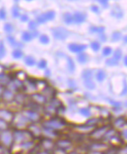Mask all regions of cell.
<instances>
[{
  "label": "cell",
  "instance_id": "obj_18",
  "mask_svg": "<svg viewBox=\"0 0 127 154\" xmlns=\"http://www.w3.org/2000/svg\"><path fill=\"white\" fill-rule=\"evenodd\" d=\"M63 20L66 24H71L73 22V16L69 13H65L63 16Z\"/></svg>",
  "mask_w": 127,
  "mask_h": 154
},
{
  "label": "cell",
  "instance_id": "obj_7",
  "mask_svg": "<svg viewBox=\"0 0 127 154\" xmlns=\"http://www.w3.org/2000/svg\"><path fill=\"white\" fill-rule=\"evenodd\" d=\"M87 46L85 44H77L71 43L69 44L68 48L70 51L73 53H80L87 48Z\"/></svg>",
  "mask_w": 127,
  "mask_h": 154
},
{
  "label": "cell",
  "instance_id": "obj_49",
  "mask_svg": "<svg viewBox=\"0 0 127 154\" xmlns=\"http://www.w3.org/2000/svg\"><path fill=\"white\" fill-rule=\"evenodd\" d=\"M50 74V72L49 71V70H47L46 72H45V75H46V76H49V75Z\"/></svg>",
  "mask_w": 127,
  "mask_h": 154
},
{
  "label": "cell",
  "instance_id": "obj_46",
  "mask_svg": "<svg viewBox=\"0 0 127 154\" xmlns=\"http://www.w3.org/2000/svg\"><path fill=\"white\" fill-rule=\"evenodd\" d=\"M91 10L93 12L95 13H98L99 11V10L97 6H95V5H93L91 7Z\"/></svg>",
  "mask_w": 127,
  "mask_h": 154
},
{
  "label": "cell",
  "instance_id": "obj_30",
  "mask_svg": "<svg viewBox=\"0 0 127 154\" xmlns=\"http://www.w3.org/2000/svg\"><path fill=\"white\" fill-rule=\"evenodd\" d=\"M122 34L120 32H116L112 35V40L114 42H118L121 38Z\"/></svg>",
  "mask_w": 127,
  "mask_h": 154
},
{
  "label": "cell",
  "instance_id": "obj_51",
  "mask_svg": "<svg viewBox=\"0 0 127 154\" xmlns=\"http://www.w3.org/2000/svg\"><path fill=\"white\" fill-rule=\"evenodd\" d=\"M38 154H49L48 153H46V152H41V153H39Z\"/></svg>",
  "mask_w": 127,
  "mask_h": 154
},
{
  "label": "cell",
  "instance_id": "obj_3",
  "mask_svg": "<svg viewBox=\"0 0 127 154\" xmlns=\"http://www.w3.org/2000/svg\"><path fill=\"white\" fill-rule=\"evenodd\" d=\"M51 30L55 38L59 40H65L69 35V32L64 27H54Z\"/></svg>",
  "mask_w": 127,
  "mask_h": 154
},
{
  "label": "cell",
  "instance_id": "obj_12",
  "mask_svg": "<svg viewBox=\"0 0 127 154\" xmlns=\"http://www.w3.org/2000/svg\"><path fill=\"white\" fill-rule=\"evenodd\" d=\"M30 134H32V136H37L40 135L41 133V131L40 129L36 126L33 125H30L29 126V130H28Z\"/></svg>",
  "mask_w": 127,
  "mask_h": 154
},
{
  "label": "cell",
  "instance_id": "obj_35",
  "mask_svg": "<svg viewBox=\"0 0 127 154\" xmlns=\"http://www.w3.org/2000/svg\"><path fill=\"white\" fill-rule=\"evenodd\" d=\"M125 124V120L123 118H119L117 119L116 121L115 122V125L116 127H123L124 124Z\"/></svg>",
  "mask_w": 127,
  "mask_h": 154
},
{
  "label": "cell",
  "instance_id": "obj_27",
  "mask_svg": "<svg viewBox=\"0 0 127 154\" xmlns=\"http://www.w3.org/2000/svg\"><path fill=\"white\" fill-rule=\"evenodd\" d=\"M6 54V50L3 42H0V59L4 58Z\"/></svg>",
  "mask_w": 127,
  "mask_h": 154
},
{
  "label": "cell",
  "instance_id": "obj_10",
  "mask_svg": "<svg viewBox=\"0 0 127 154\" xmlns=\"http://www.w3.org/2000/svg\"><path fill=\"white\" fill-rule=\"evenodd\" d=\"M86 15L84 13L80 11H77L74 13L73 17V21H74L76 23L79 24L84 22L86 20Z\"/></svg>",
  "mask_w": 127,
  "mask_h": 154
},
{
  "label": "cell",
  "instance_id": "obj_2",
  "mask_svg": "<svg viewBox=\"0 0 127 154\" xmlns=\"http://www.w3.org/2000/svg\"><path fill=\"white\" fill-rule=\"evenodd\" d=\"M15 114L13 111L6 108L0 109V119L12 126Z\"/></svg>",
  "mask_w": 127,
  "mask_h": 154
},
{
  "label": "cell",
  "instance_id": "obj_14",
  "mask_svg": "<svg viewBox=\"0 0 127 154\" xmlns=\"http://www.w3.org/2000/svg\"><path fill=\"white\" fill-rule=\"evenodd\" d=\"M8 42H9L11 45L13 47H21L23 46V44L22 43L16 42V39L14 37L12 36H9L7 37Z\"/></svg>",
  "mask_w": 127,
  "mask_h": 154
},
{
  "label": "cell",
  "instance_id": "obj_29",
  "mask_svg": "<svg viewBox=\"0 0 127 154\" xmlns=\"http://www.w3.org/2000/svg\"><path fill=\"white\" fill-rule=\"evenodd\" d=\"M122 56V52L121 50L120 49H117L114 53V54H113L114 58H114L115 60L119 61L121 59Z\"/></svg>",
  "mask_w": 127,
  "mask_h": 154
},
{
  "label": "cell",
  "instance_id": "obj_33",
  "mask_svg": "<svg viewBox=\"0 0 127 154\" xmlns=\"http://www.w3.org/2000/svg\"><path fill=\"white\" fill-rule=\"evenodd\" d=\"M4 29L5 32H7L8 33H10L13 32L14 30V27L12 24L7 23L5 24L4 26Z\"/></svg>",
  "mask_w": 127,
  "mask_h": 154
},
{
  "label": "cell",
  "instance_id": "obj_13",
  "mask_svg": "<svg viewBox=\"0 0 127 154\" xmlns=\"http://www.w3.org/2000/svg\"><path fill=\"white\" fill-rule=\"evenodd\" d=\"M77 60L80 64H85L89 60V56L85 53H80L77 56Z\"/></svg>",
  "mask_w": 127,
  "mask_h": 154
},
{
  "label": "cell",
  "instance_id": "obj_44",
  "mask_svg": "<svg viewBox=\"0 0 127 154\" xmlns=\"http://www.w3.org/2000/svg\"><path fill=\"white\" fill-rule=\"evenodd\" d=\"M110 103L112 105L114 106L115 107H120L121 106V103H119V102L111 100V101H110Z\"/></svg>",
  "mask_w": 127,
  "mask_h": 154
},
{
  "label": "cell",
  "instance_id": "obj_21",
  "mask_svg": "<svg viewBox=\"0 0 127 154\" xmlns=\"http://www.w3.org/2000/svg\"><path fill=\"white\" fill-rule=\"evenodd\" d=\"M106 74L103 70H99L96 74V79L98 81L100 82L104 81L106 78Z\"/></svg>",
  "mask_w": 127,
  "mask_h": 154
},
{
  "label": "cell",
  "instance_id": "obj_26",
  "mask_svg": "<svg viewBox=\"0 0 127 154\" xmlns=\"http://www.w3.org/2000/svg\"><path fill=\"white\" fill-rule=\"evenodd\" d=\"M43 147L46 150H50L52 149L53 147V144L52 142L50 140H44L42 144Z\"/></svg>",
  "mask_w": 127,
  "mask_h": 154
},
{
  "label": "cell",
  "instance_id": "obj_45",
  "mask_svg": "<svg viewBox=\"0 0 127 154\" xmlns=\"http://www.w3.org/2000/svg\"><path fill=\"white\" fill-rule=\"evenodd\" d=\"M29 20V17L27 15H26V14H23L20 17V20H22V22H27V20Z\"/></svg>",
  "mask_w": 127,
  "mask_h": 154
},
{
  "label": "cell",
  "instance_id": "obj_5",
  "mask_svg": "<svg viewBox=\"0 0 127 154\" xmlns=\"http://www.w3.org/2000/svg\"><path fill=\"white\" fill-rule=\"evenodd\" d=\"M14 95L13 91L7 88H5L0 97L2 101L6 103H10L14 101Z\"/></svg>",
  "mask_w": 127,
  "mask_h": 154
},
{
  "label": "cell",
  "instance_id": "obj_34",
  "mask_svg": "<svg viewBox=\"0 0 127 154\" xmlns=\"http://www.w3.org/2000/svg\"><path fill=\"white\" fill-rule=\"evenodd\" d=\"M90 46H91L92 49L95 52L98 51L100 48V44L98 42H93L90 44Z\"/></svg>",
  "mask_w": 127,
  "mask_h": 154
},
{
  "label": "cell",
  "instance_id": "obj_43",
  "mask_svg": "<svg viewBox=\"0 0 127 154\" xmlns=\"http://www.w3.org/2000/svg\"><path fill=\"white\" fill-rule=\"evenodd\" d=\"M98 2L103 6V7L107 8L108 7V2L107 1H99Z\"/></svg>",
  "mask_w": 127,
  "mask_h": 154
},
{
  "label": "cell",
  "instance_id": "obj_47",
  "mask_svg": "<svg viewBox=\"0 0 127 154\" xmlns=\"http://www.w3.org/2000/svg\"><path fill=\"white\" fill-rule=\"evenodd\" d=\"M69 85L71 88H74L76 86L74 81H73V80H69Z\"/></svg>",
  "mask_w": 127,
  "mask_h": 154
},
{
  "label": "cell",
  "instance_id": "obj_39",
  "mask_svg": "<svg viewBox=\"0 0 127 154\" xmlns=\"http://www.w3.org/2000/svg\"><path fill=\"white\" fill-rule=\"evenodd\" d=\"M47 66V62L45 60H41L38 63V67L41 69H43Z\"/></svg>",
  "mask_w": 127,
  "mask_h": 154
},
{
  "label": "cell",
  "instance_id": "obj_17",
  "mask_svg": "<svg viewBox=\"0 0 127 154\" xmlns=\"http://www.w3.org/2000/svg\"><path fill=\"white\" fill-rule=\"evenodd\" d=\"M11 125L4 120L0 119V132L4 131L5 130H8L11 128Z\"/></svg>",
  "mask_w": 127,
  "mask_h": 154
},
{
  "label": "cell",
  "instance_id": "obj_22",
  "mask_svg": "<svg viewBox=\"0 0 127 154\" xmlns=\"http://www.w3.org/2000/svg\"><path fill=\"white\" fill-rule=\"evenodd\" d=\"M33 38V36L32 33L29 32H25L22 34V39L26 42H30Z\"/></svg>",
  "mask_w": 127,
  "mask_h": 154
},
{
  "label": "cell",
  "instance_id": "obj_11",
  "mask_svg": "<svg viewBox=\"0 0 127 154\" xmlns=\"http://www.w3.org/2000/svg\"><path fill=\"white\" fill-rule=\"evenodd\" d=\"M57 145L61 150H65L70 148L71 147V144L69 141L61 140L57 143Z\"/></svg>",
  "mask_w": 127,
  "mask_h": 154
},
{
  "label": "cell",
  "instance_id": "obj_40",
  "mask_svg": "<svg viewBox=\"0 0 127 154\" xmlns=\"http://www.w3.org/2000/svg\"><path fill=\"white\" fill-rule=\"evenodd\" d=\"M37 27V24L35 21H30L29 23V28L30 30H34Z\"/></svg>",
  "mask_w": 127,
  "mask_h": 154
},
{
  "label": "cell",
  "instance_id": "obj_25",
  "mask_svg": "<svg viewBox=\"0 0 127 154\" xmlns=\"http://www.w3.org/2000/svg\"><path fill=\"white\" fill-rule=\"evenodd\" d=\"M105 30V27L103 26L96 27V26H92L90 27V32L92 33L98 32V33H102Z\"/></svg>",
  "mask_w": 127,
  "mask_h": 154
},
{
  "label": "cell",
  "instance_id": "obj_15",
  "mask_svg": "<svg viewBox=\"0 0 127 154\" xmlns=\"http://www.w3.org/2000/svg\"><path fill=\"white\" fill-rule=\"evenodd\" d=\"M95 133H93L92 134V136L94 137L95 138H100L102 136L104 135V134L106 133V128L105 127H102V128H100L98 130H96L95 131Z\"/></svg>",
  "mask_w": 127,
  "mask_h": 154
},
{
  "label": "cell",
  "instance_id": "obj_32",
  "mask_svg": "<svg viewBox=\"0 0 127 154\" xmlns=\"http://www.w3.org/2000/svg\"><path fill=\"white\" fill-rule=\"evenodd\" d=\"M13 57L15 59L21 58L23 56V52L20 50H16L12 53Z\"/></svg>",
  "mask_w": 127,
  "mask_h": 154
},
{
  "label": "cell",
  "instance_id": "obj_1",
  "mask_svg": "<svg viewBox=\"0 0 127 154\" xmlns=\"http://www.w3.org/2000/svg\"><path fill=\"white\" fill-rule=\"evenodd\" d=\"M14 143V133L12 129L1 132L0 134V145L10 152L12 151Z\"/></svg>",
  "mask_w": 127,
  "mask_h": 154
},
{
  "label": "cell",
  "instance_id": "obj_16",
  "mask_svg": "<svg viewBox=\"0 0 127 154\" xmlns=\"http://www.w3.org/2000/svg\"><path fill=\"white\" fill-rule=\"evenodd\" d=\"M43 92L47 96H53V97L56 94V90L48 86H47L43 89Z\"/></svg>",
  "mask_w": 127,
  "mask_h": 154
},
{
  "label": "cell",
  "instance_id": "obj_20",
  "mask_svg": "<svg viewBox=\"0 0 127 154\" xmlns=\"http://www.w3.org/2000/svg\"><path fill=\"white\" fill-rule=\"evenodd\" d=\"M83 84L85 87L89 90H93L95 88V83L90 79L84 80Z\"/></svg>",
  "mask_w": 127,
  "mask_h": 154
},
{
  "label": "cell",
  "instance_id": "obj_31",
  "mask_svg": "<svg viewBox=\"0 0 127 154\" xmlns=\"http://www.w3.org/2000/svg\"><path fill=\"white\" fill-rule=\"evenodd\" d=\"M39 40H40V42L43 44H48L50 42V39L49 38L48 36L45 34L40 36Z\"/></svg>",
  "mask_w": 127,
  "mask_h": 154
},
{
  "label": "cell",
  "instance_id": "obj_23",
  "mask_svg": "<svg viewBox=\"0 0 127 154\" xmlns=\"http://www.w3.org/2000/svg\"><path fill=\"white\" fill-rule=\"evenodd\" d=\"M92 76V71L90 70H85L82 73V77L84 80L90 79Z\"/></svg>",
  "mask_w": 127,
  "mask_h": 154
},
{
  "label": "cell",
  "instance_id": "obj_38",
  "mask_svg": "<svg viewBox=\"0 0 127 154\" xmlns=\"http://www.w3.org/2000/svg\"><path fill=\"white\" fill-rule=\"evenodd\" d=\"M12 14L14 17L17 18L20 16V11L17 6H14L12 9Z\"/></svg>",
  "mask_w": 127,
  "mask_h": 154
},
{
  "label": "cell",
  "instance_id": "obj_48",
  "mask_svg": "<svg viewBox=\"0 0 127 154\" xmlns=\"http://www.w3.org/2000/svg\"><path fill=\"white\" fill-rule=\"evenodd\" d=\"M100 39L102 42H105L106 40V37L105 35H104V34H103L100 36Z\"/></svg>",
  "mask_w": 127,
  "mask_h": 154
},
{
  "label": "cell",
  "instance_id": "obj_6",
  "mask_svg": "<svg viewBox=\"0 0 127 154\" xmlns=\"http://www.w3.org/2000/svg\"><path fill=\"white\" fill-rule=\"evenodd\" d=\"M46 128L49 129H60L63 127L64 123L60 120V119H55L50 121H47L45 123Z\"/></svg>",
  "mask_w": 127,
  "mask_h": 154
},
{
  "label": "cell",
  "instance_id": "obj_41",
  "mask_svg": "<svg viewBox=\"0 0 127 154\" xmlns=\"http://www.w3.org/2000/svg\"><path fill=\"white\" fill-rule=\"evenodd\" d=\"M112 14H114V16L115 17H118V18L122 17L123 16V14H122L121 11H120L119 9H118V10H117V9L114 10L113 11Z\"/></svg>",
  "mask_w": 127,
  "mask_h": 154
},
{
  "label": "cell",
  "instance_id": "obj_28",
  "mask_svg": "<svg viewBox=\"0 0 127 154\" xmlns=\"http://www.w3.org/2000/svg\"><path fill=\"white\" fill-rule=\"evenodd\" d=\"M119 62L114 58L108 59L106 61V64L109 66H116L118 64Z\"/></svg>",
  "mask_w": 127,
  "mask_h": 154
},
{
  "label": "cell",
  "instance_id": "obj_8",
  "mask_svg": "<svg viewBox=\"0 0 127 154\" xmlns=\"http://www.w3.org/2000/svg\"><path fill=\"white\" fill-rule=\"evenodd\" d=\"M22 113L29 121H37L40 117L36 112L32 110H26Z\"/></svg>",
  "mask_w": 127,
  "mask_h": 154
},
{
  "label": "cell",
  "instance_id": "obj_52",
  "mask_svg": "<svg viewBox=\"0 0 127 154\" xmlns=\"http://www.w3.org/2000/svg\"><path fill=\"white\" fill-rule=\"evenodd\" d=\"M0 134H1V132H0Z\"/></svg>",
  "mask_w": 127,
  "mask_h": 154
},
{
  "label": "cell",
  "instance_id": "obj_9",
  "mask_svg": "<svg viewBox=\"0 0 127 154\" xmlns=\"http://www.w3.org/2000/svg\"><path fill=\"white\" fill-rule=\"evenodd\" d=\"M31 99L32 101L38 105L44 104L46 101V97L44 95L39 94H32L31 96Z\"/></svg>",
  "mask_w": 127,
  "mask_h": 154
},
{
  "label": "cell",
  "instance_id": "obj_24",
  "mask_svg": "<svg viewBox=\"0 0 127 154\" xmlns=\"http://www.w3.org/2000/svg\"><path fill=\"white\" fill-rule=\"evenodd\" d=\"M68 68L71 72H73L75 70V65L73 59L70 57H68Z\"/></svg>",
  "mask_w": 127,
  "mask_h": 154
},
{
  "label": "cell",
  "instance_id": "obj_4",
  "mask_svg": "<svg viewBox=\"0 0 127 154\" xmlns=\"http://www.w3.org/2000/svg\"><path fill=\"white\" fill-rule=\"evenodd\" d=\"M55 12L53 11H49L46 13H43L37 17V22L40 23H43L47 21L52 20L55 17Z\"/></svg>",
  "mask_w": 127,
  "mask_h": 154
},
{
  "label": "cell",
  "instance_id": "obj_36",
  "mask_svg": "<svg viewBox=\"0 0 127 154\" xmlns=\"http://www.w3.org/2000/svg\"><path fill=\"white\" fill-rule=\"evenodd\" d=\"M112 51V50L111 47H105L103 48V50H102V54L104 56H108L111 54Z\"/></svg>",
  "mask_w": 127,
  "mask_h": 154
},
{
  "label": "cell",
  "instance_id": "obj_42",
  "mask_svg": "<svg viewBox=\"0 0 127 154\" xmlns=\"http://www.w3.org/2000/svg\"><path fill=\"white\" fill-rule=\"evenodd\" d=\"M6 12L4 9H0V19L5 20L6 18Z\"/></svg>",
  "mask_w": 127,
  "mask_h": 154
},
{
  "label": "cell",
  "instance_id": "obj_37",
  "mask_svg": "<svg viewBox=\"0 0 127 154\" xmlns=\"http://www.w3.org/2000/svg\"><path fill=\"white\" fill-rule=\"evenodd\" d=\"M80 112L83 116H86V117H89L90 116V112L89 109L86 108H83L80 109Z\"/></svg>",
  "mask_w": 127,
  "mask_h": 154
},
{
  "label": "cell",
  "instance_id": "obj_50",
  "mask_svg": "<svg viewBox=\"0 0 127 154\" xmlns=\"http://www.w3.org/2000/svg\"><path fill=\"white\" fill-rule=\"evenodd\" d=\"M124 63L125 64V65H127V57H125L124 59Z\"/></svg>",
  "mask_w": 127,
  "mask_h": 154
},
{
  "label": "cell",
  "instance_id": "obj_19",
  "mask_svg": "<svg viewBox=\"0 0 127 154\" xmlns=\"http://www.w3.org/2000/svg\"><path fill=\"white\" fill-rule=\"evenodd\" d=\"M24 62L27 66H33L35 64V60L32 56H26L24 58Z\"/></svg>",
  "mask_w": 127,
  "mask_h": 154
}]
</instances>
